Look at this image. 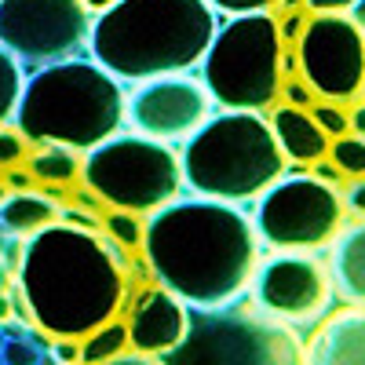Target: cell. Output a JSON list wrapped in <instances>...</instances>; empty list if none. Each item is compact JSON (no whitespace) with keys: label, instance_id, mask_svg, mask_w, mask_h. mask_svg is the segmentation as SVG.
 Wrapping results in <instances>:
<instances>
[{"label":"cell","instance_id":"cell-30","mask_svg":"<svg viewBox=\"0 0 365 365\" xmlns=\"http://www.w3.org/2000/svg\"><path fill=\"white\" fill-rule=\"evenodd\" d=\"M311 168H314L311 175H318L322 182H329V187H336V190H340V187H344V182H347V179H344V172H340L336 165H332L329 158H318V161H314Z\"/></svg>","mask_w":365,"mask_h":365},{"label":"cell","instance_id":"cell-35","mask_svg":"<svg viewBox=\"0 0 365 365\" xmlns=\"http://www.w3.org/2000/svg\"><path fill=\"white\" fill-rule=\"evenodd\" d=\"M81 4H84V8L91 11V15H99L103 8H110V4H113V0H81Z\"/></svg>","mask_w":365,"mask_h":365},{"label":"cell","instance_id":"cell-6","mask_svg":"<svg viewBox=\"0 0 365 365\" xmlns=\"http://www.w3.org/2000/svg\"><path fill=\"white\" fill-rule=\"evenodd\" d=\"M201 84L223 110H270L282 96V37L270 11L230 15L216 29L205 58Z\"/></svg>","mask_w":365,"mask_h":365},{"label":"cell","instance_id":"cell-28","mask_svg":"<svg viewBox=\"0 0 365 365\" xmlns=\"http://www.w3.org/2000/svg\"><path fill=\"white\" fill-rule=\"evenodd\" d=\"M340 197H344V208L351 212V216L365 220V175L361 179H347V194H340Z\"/></svg>","mask_w":365,"mask_h":365},{"label":"cell","instance_id":"cell-32","mask_svg":"<svg viewBox=\"0 0 365 365\" xmlns=\"http://www.w3.org/2000/svg\"><path fill=\"white\" fill-rule=\"evenodd\" d=\"M55 354L63 358V361H77L81 358V347H77V340H55Z\"/></svg>","mask_w":365,"mask_h":365},{"label":"cell","instance_id":"cell-4","mask_svg":"<svg viewBox=\"0 0 365 365\" xmlns=\"http://www.w3.org/2000/svg\"><path fill=\"white\" fill-rule=\"evenodd\" d=\"M11 120L37 146L55 143L88 154L125 125V88L96 58L73 55L22 81Z\"/></svg>","mask_w":365,"mask_h":365},{"label":"cell","instance_id":"cell-15","mask_svg":"<svg viewBox=\"0 0 365 365\" xmlns=\"http://www.w3.org/2000/svg\"><path fill=\"white\" fill-rule=\"evenodd\" d=\"M311 365H365V307L351 303L347 311L322 318L311 344L303 347Z\"/></svg>","mask_w":365,"mask_h":365},{"label":"cell","instance_id":"cell-31","mask_svg":"<svg viewBox=\"0 0 365 365\" xmlns=\"http://www.w3.org/2000/svg\"><path fill=\"white\" fill-rule=\"evenodd\" d=\"M58 216H63L66 223H73V227H84V230H99V227H103L99 216H91V212H81V208H63Z\"/></svg>","mask_w":365,"mask_h":365},{"label":"cell","instance_id":"cell-33","mask_svg":"<svg viewBox=\"0 0 365 365\" xmlns=\"http://www.w3.org/2000/svg\"><path fill=\"white\" fill-rule=\"evenodd\" d=\"M347 117H351V132H354V135H365V99L354 103V110H351Z\"/></svg>","mask_w":365,"mask_h":365},{"label":"cell","instance_id":"cell-29","mask_svg":"<svg viewBox=\"0 0 365 365\" xmlns=\"http://www.w3.org/2000/svg\"><path fill=\"white\" fill-rule=\"evenodd\" d=\"M358 0H303V8L311 15H340V11H351Z\"/></svg>","mask_w":365,"mask_h":365},{"label":"cell","instance_id":"cell-38","mask_svg":"<svg viewBox=\"0 0 365 365\" xmlns=\"http://www.w3.org/2000/svg\"><path fill=\"white\" fill-rule=\"evenodd\" d=\"M361 96H365V81H361Z\"/></svg>","mask_w":365,"mask_h":365},{"label":"cell","instance_id":"cell-7","mask_svg":"<svg viewBox=\"0 0 365 365\" xmlns=\"http://www.w3.org/2000/svg\"><path fill=\"white\" fill-rule=\"evenodd\" d=\"M165 365H299L303 344L296 329L274 322L245 303L187 307L182 340L161 354Z\"/></svg>","mask_w":365,"mask_h":365},{"label":"cell","instance_id":"cell-13","mask_svg":"<svg viewBox=\"0 0 365 365\" xmlns=\"http://www.w3.org/2000/svg\"><path fill=\"white\" fill-rule=\"evenodd\" d=\"M212 106L216 103H212L201 77L165 73V77L135 81V88L125 91V125H132V132L139 135L172 146L194 135L212 117Z\"/></svg>","mask_w":365,"mask_h":365},{"label":"cell","instance_id":"cell-26","mask_svg":"<svg viewBox=\"0 0 365 365\" xmlns=\"http://www.w3.org/2000/svg\"><path fill=\"white\" fill-rule=\"evenodd\" d=\"M282 96H285V103L289 106H299V110H311L314 106V88L303 81L299 73H292V77H282Z\"/></svg>","mask_w":365,"mask_h":365},{"label":"cell","instance_id":"cell-5","mask_svg":"<svg viewBox=\"0 0 365 365\" xmlns=\"http://www.w3.org/2000/svg\"><path fill=\"white\" fill-rule=\"evenodd\" d=\"M182 187L197 197L230 205L256 201L274 179L289 172L270 120L256 110H223L182 139L179 150Z\"/></svg>","mask_w":365,"mask_h":365},{"label":"cell","instance_id":"cell-16","mask_svg":"<svg viewBox=\"0 0 365 365\" xmlns=\"http://www.w3.org/2000/svg\"><path fill=\"white\" fill-rule=\"evenodd\" d=\"M270 132L278 139L285 161H292V165H314L318 158L329 154V135L318 128L311 110H299V106H289V103L274 106Z\"/></svg>","mask_w":365,"mask_h":365},{"label":"cell","instance_id":"cell-21","mask_svg":"<svg viewBox=\"0 0 365 365\" xmlns=\"http://www.w3.org/2000/svg\"><path fill=\"white\" fill-rule=\"evenodd\" d=\"M325 158L344 172V179H361L365 175V135L344 132L336 139H329V154Z\"/></svg>","mask_w":365,"mask_h":365},{"label":"cell","instance_id":"cell-20","mask_svg":"<svg viewBox=\"0 0 365 365\" xmlns=\"http://www.w3.org/2000/svg\"><path fill=\"white\" fill-rule=\"evenodd\" d=\"M77 344H81V361H88V365L113 361L120 351L128 347V325L120 322V318H110L99 329H91L88 336L77 340Z\"/></svg>","mask_w":365,"mask_h":365},{"label":"cell","instance_id":"cell-37","mask_svg":"<svg viewBox=\"0 0 365 365\" xmlns=\"http://www.w3.org/2000/svg\"><path fill=\"white\" fill-rule=\"evenodd\" d=\"M4 197H8V182H4V179H0V201H4Z\"/></svg>","mask_w":365,"mask_h":365},{"label":"cell","instance_id":"cell-10","mask_svg":"<svg viewBox=\"0 0 365 365\" xmlns=\"http://www.w3.org/2000/svg\"><path fill=\"white\" fill-rule=\"evenodd\" d=\"M91 11L81 0H0V48L19 66H48L88 48Z\"/></svg>","mask_w":365,"mask_h":365},{"label":"cell","instance_id":"cell-8","mask_svg":"<svg viewBox=\"0 0 365 365\" xmlns=\"http://www.w3.org/2000/svg\"><path fill=\"white\" fill-rule=\"evenodd\" d=\"M84 187L96 190L110 208L150 216L182 190L179 154L168 143L139 132H113L81 161Z\"/></svg>","mask_w":365,"mask_h":365},{"label":"cell","instance_id":"cell-18","mask_svg":"<svg viewBox=\"0 0 365 365\" xmlns=\"http://www.w3.org/2000/svg\"><path fill=\"white\" fill-rule=\"evenodd\" d=\"M55 216H58V208L44 194H15V197L0 201V227L19 237H29L34 230L48 227Z\"/></svg>","mask_w":365,"mask_h":365},{"label":"cell","instance_id":"cell-36","mask_svg":"<svg viewBox=\"0 0 365 365\" xmlns=\"http://www.w3.org/2000/svg\"><path fill=\"white\" fill-rule=\"evenodd\" d=\"M351 19H354V22H358V26L365 29V0H358V4L351 8Z\"/></svg>","mask_w":365,"mask_h":365},{"label":"cell","instance_id":"cell-11","mask_svg":"<svg viewBox=\"0 0 365 365\" xmlns=\"http://www.w3.org/2000/svg\"><path fill=\"white\" fill-rule=\"evenodd\" d=\"M252 307L274 322L292 329L318 325L332 307V274L329 263L314 252H285L278 249L270 259L252 270Z\"/></svg>","mask_w":365,"mask_h":365},{"label":"cell","instance_id":"cell-2","mask_svg":"<svg viewBox=\"0 0 365 365\" xmlns=\"http://www.w3.org/2000/svg\"><path fill=\"white\" fill-rule=\"evenodd\" d=\"M19 292L44 336L84 340L125 307L128 274L96 230L51 220L19 252Z\"/></svg>","mask_w":365,"mask_h":365},{"label":"cell","instance_id":"cell-3","mask_svg":"<svg viewBox=\"0 0 365 365\" xmlns=\"http://www.w3.org/2000/svg\"><path fill=\"white\" fill-rule=\"evenodd\" d=\"M216 29L208 0H113L91 19L88 51L117 81L135 84L194 70Z\"/></svg>","mask_w":365,"mask_h":365},{"label":"cell","instance_id":"cell-22","mask_svg":"<svg viewBox=\"0 0 365 365\" xmlns=\"http://www.w3.org/2000/svg\"><path fill=\"white\" fill-rule=\"evenodd\" d=\"M22 81H26V73L19 66V58L0 48V125H8V120H11L15 103H19V91H22Z\"/></svg>","mask_w":365,"mask_h":365},{"label":"cell","instance_id":"cell-1","mask_svg":"<svg viewBox=\"0 0 365 365\" xmlns=\"http://www.w3.org/2000/svg\"><path fill=\"white\" fill-rule=\"evenodd\" d=\"M139 252L158 285L187 307H223L249 292L259 234L237 205L194 194L150 212Z\"/></svg>","mask_w":365,"mask_h":365},{"label":"cell","instance_id":"cell-27","mask_svg":"<svg viewBox=\"0 0 365 365\" xmlns=\"http://www.w3.org/2000/svg\"><path fill=\"white\" fill-rule=\"evenodd\" d=\"M223 15H249V11H270L278 0H208Z\"/></svg>","mask_w":365,"mask_h":365},{"label":"cell","instance_id":"cell-19","mask_svg":"<svg viewBox=\"0 0 365 365\" xmlns=\"http://www.w3.org/2000/svg\"><path fill=\"white\" fill-rule=\"evenodd\" d=\"M29 175L41 179V182H73L81 175V158L70 146L44 143L37 154L29 158Z\"/></svg>","mask_w":365,"mask_h":365},{"label":"cell","instance_id":"cell-12","mask_svg":"<svg viewBox=\"0 0 365 365\" xmlns=\"http://www.w3.org/2000/svg\"><path fill=\"white\" fill-rule=\"evenodd\" d=\"M299 77L318 99L351 103L361 96L365 81V29L351 15H307L296 41Z\"/></svg>","mask_w":365,"mask_h":365},{"label":"cell","instance_id":"cell-23","mask_svg":"<svg viewBox=\"0 0 365 365\" xmlns=\"http://www.w3.org/2000/svg\"><path fill=\"white\" fill-rule=\"evenodd\" d=\"M143 220L135 216V212H125V208H110L106 216H103V230L120 241L125 249H143Z\"/></svg>","mask_w":365,"mask_h":365},{"label":"cell","instance_id":"cell-34","mask_svg":"<svg viewBox=\"0 0 365 365\" xmlns=\"http://www.w3.org/2000/svg\"><path fill=\"white\" fill-rule=\"evenodd\" d=\"M4 182H8V187H19V190H26V187H29V175H26V172H11Z\"/></svg>","mask_w":365,"mask_h":365},{"label":"cell","instance_id":"cell-9","mask_svg":"<svg viewBox=\"0 0 365 365\" xmlns=\"http://www.w3.org/2000/svg\"><path fill=\"white\" fill-rule=\"evenodd\" d=\"M347 223V208L336 187L318 175H282L256 197L252 227L263 245L285 252L329 249Z\"/></svg>","mask_w":365,"mask_h":365},{"label":"cell","instance_id":"cell-24","mask_svg":"<svg viewBox=\"0 0 365 365\" xmlns=\"http://www.w3.org/2000/svg\"><path fill=\"white\" fill-rule=\"evenodd\" d=\"M311 117L318 120V128L329 135V139H336V135H344V132H351V117H347V110L340 106V103H329V99H314V106H311Z\"/></svg>","mask_w":365,"mask_h":365},{"label":"cell","instance_id":"cell-14","mask_svg":"<svg viewBox=\"0 0 365 365\" xmlns=\"http://www.w3.org/2000/svg\"><path fill=\"white\" fill-rule=\"evenodd\" d=\"M128 347L146 354V358H161L168 354L182 332H187V303L165 285L158 289H143L132 303L128 314Z\"/></svg>","mask_w":365,"mask_h":365},{"label":"cell","instance_id":"cell-17","mask_svg":"<svg viewBox=\"0 0 365 365\" xmlns=\"http://www.w3.org/2000/svg\"><path fill=\"white\" fill-rule=\"evenodd\" d=\"M332 259H329V274H332V292L344 303H358L365 307V220L344 227L332 237Z\"/></svg>","mask_w":365,"mask_h":365},{"label":"cell","instance_id":"cell-25","mask_svg":"<svg viewBox=\"0 0 365 365\" xmlns=\"http://www.w3.org/2000/svg\"><path fill=\"white\" fill-rule=\"evenodd\" d=\"M26 150H29V139L19 128L0 125V168H15L19 161H26Z\"/></svg>","mask_w":365,"mask_h":365}]
</instances>
